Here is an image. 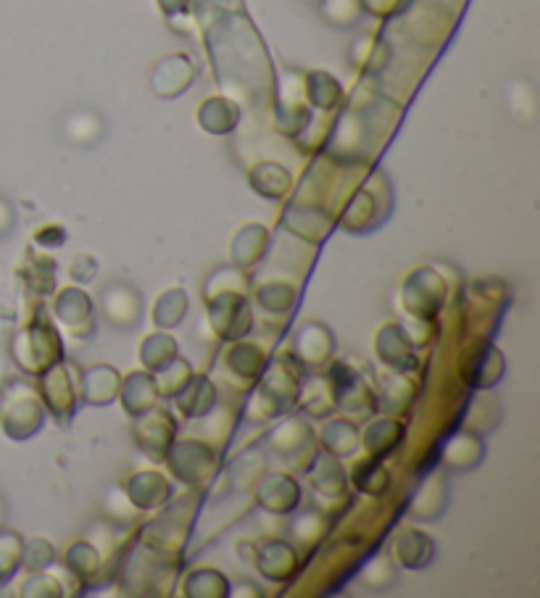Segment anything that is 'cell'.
Returning <instances> with one entry per match:
<instances>
[{
    "mask_svg": "<svg viewBox=\"0 0 540 598\" xmlns=\"http://www.w3.org/2000/svg\"><path fill=\"white\" fill-rule=\"evenodd\" d=\"M11 224H14V211H11V206L6 201H0V238L8 235Z\"/></svg>",
    "mask_w": 540,
    "mask_h": 598,
    "instance_id": "7a4b0ae2",
    "label": "cell"
},
{
    "mask_svg": "<svg viewBox=\"0 0 540 598\" xmlns=\"http://www.w3.org/2000/svg\"><path fill=\"white\" fill-rule=\"evenodd\" d=\"M19 538L11 533L0 535V583L11 577V572L16 570V554H19Z\"/></svg>",
    "mask_w": 540,
    "mask_h": 598,
    "instance_id": "6da1fadb",
    "label": "cell"
}]
</instances>
